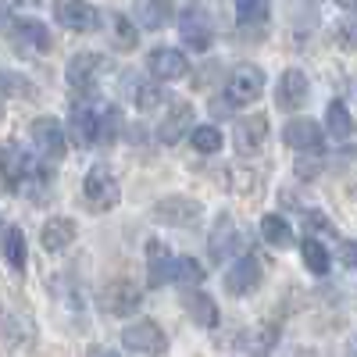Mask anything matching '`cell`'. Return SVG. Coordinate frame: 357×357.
<instances>
[{"label": "cell", "mask_w": 357, "mask_h": 357, "mask_svg": "<svg viewBox=\"0 0 357 357\" xmlns=\"http://www.w3.org/2000/svg\"><path fill=\"white\" fill-rule=\"evenodd\" d=\"M82 204L89 207V211H97V215L111 211V207L118 204V183H114V175H111L107 165H93L86 172V178H82Z\"/></svg>", "instance_id": "6da1fadb"}, {"label": "cell", "mask_w": 357, "mask_h": 357, "mask_svg": "<svg viewBox=\"0 0 357 357\" xmlns=\"http://www.w3.org/2000/svg\"><path fill=\"white\" fill-rule=\"evenodd\" d=\"M122 347L132 350V354H139V357H158V354H165L168 340H165V333H161L158 321L143 318V321H132L129 329L122 333Z\"/></svg>", "instance_id": "7a4b0ae2"}, {"label": "cell", "mask_w": 357, "mask_h": 357, "mask_svg": "<svg viewBox=\"0 0 357 357\" xmlns=\"http://www.w3.org/2000/svg\"><path fill=\"white\" fill-rule=\"evenodd\" d=\"M33 175H36V165L22 146L8 143L4 151H0V183H4L11 193H18L25 183H33Z\"/></svg>", "instance_id": "3957f363"}, {"label": "cell", "mask_w": 357, "mask_h": 357, "mask_svg": "<svg viewBox=\"0 0 357 357\" xmlns=\"http://www.w3.org/2000/svg\"><path fill=\"white\" fill-rule=\"evenodd\" d=\"M143 301V289L132 282V279H111L104 289H100V307L114 318H126L139 307Z\"/></svg>", "instance_id": "277c9868"}, {"label": "cell", "mask_w": 357, "mask_h": 357, "mask_svg": "<svg viewBox=\"0 0 357 357\" xmlns=\"http://www.w3.org/2000/svg\"><path fill=\"white\" fill-rule=\"evenodd\" d=\"M54 18L72 33H97L100 29V11L86 0H54Z\"/></svg>", "instance_id": "5b68a950"}, {"label": "cell", "mask_w": 357, "mask_h": 357, "mask_svg": "<svg viewBox=\"0 0 357 357\" xmlns=\"http://www.w3.org/2000/svg\"><path fill=\"white\" fill-rule=\"evenodd\" d=\"M29 132H33V143H36V151L47 158V161H61L65 158V146H68V139H65V129H61V122L57 118H36L33 126H29Z\"/></svg>", "instance_id": "8992f818"}, {"label": "cell", "mask_w": 357, "mask_h": 357, "mask_svg": "<svg viewBox=\"0 0 357 357\" xmlns=\"http://www.w3.org/2000/svg\"><path fill=\"white\" fill-rule=\"evenodd\" d=\"M261 89H264V72L257 65H236L232 75H229V86H225V93L236 104H250L261 97Z\"/></svg>", "instance_id": "52a82bcc"}, {"label": "cell", "mask_w": 357, "mask_h": 357, "mask_svg": "<svg viewBox=\"0 0 357 357\" xmlns=\"http://www.w3.org/2000/svg\"><path fill=\"white\" fill-rule=\"evenodd\" d=\"M154 222L161 225H178V229H190L197 218H200V204L190 200V197H165L154 204V211H151Z\"/></svg>", "instance_id": "ba28073f"}, {"label": "cell", "mask_w": 357, "mask_h": 357, "mask_svg": "<svg viewBox=\"0 0 357 357\" xmlns=\"http://www.w3.org/2000/svg\"><path fill=\"white\" fill-rule=\"evenodd\" d=\"M146 72H151L158 82H175V79H183L190 72V61H186L183 50L158 47V50H151V57H146Z\"/></svg>", "instance_id": "9c48e42d"}, {"label": "cell", "mask_w": 357, "mask_h": 357, "mask_svg": "<svg viewBox=\"0 0 357 357\" xmlns=\"http://www.w3.org/2000/svg\"><path fill=\"white\" fill-rule=\"evenodd\" d=\"M104 68H107V61H104L100 54H93V50L75 54L72 61H68V86L79 89V93H89V89L97 86V79L104 75Z\"/></svg>", "instance_id": "30bf717a"}, {"label": "cell", "mask_w": 357, "mask_h": 357, "mask_svg": "<svg viewBox=\"0 0 357 357\" xmlns=\"http://www.w3.org/2000/svg\"><path fill=\"white\" fill-rule=\"evenodd\" d=\"M68 132L79 146H93L100 143V111L93 104H72V114H68Z\"/></svg>", "instance_id": "8fae6325"}, {"label": "cell", "mask_w": 357, "mask_h": 357, "mask_svg": "<svg viewBox=\"0 0 357 357\" xmlns=\"http://www.w3.org/2000/svg\"><path fill=\"white\" fill-rule=\"evenodd\" d=\"M264 136H268V118L264 114H247L236 122V132H232V143H236V151L240 154H257L261 146H264Z\"/></svg>", "instance_id": "7c38bea8"}, {"label": "cell", "mask_w": 357, "mask_h": 357, "mask_svg": "<svg viewBox=\"0 0 357 357\" xmlns=\"http://www.w3.org/2000/svg\"><path fill=\"white\" fill-rule=\"evenodd\" d=\"M190 129H193V107H190L186 100H172L165 122H161V129H158V139L168 143V146H175L183 136H190Z\"/></svg>", "instance_id": "4fadbf2b"}, {"label": "cell", "mask_w": 357, "mask_h": 357, "mask_svg": "<svg viewBox=\"0 0 357 357\" xmlns=\"http://www.w3.org/2000/svg\"><path fill=\"white\" fill-rule=\"evenodd\" d=\"M282 143L293 146V151H321L325 136H321L314 118H293V122H286V129H282Z\"/></svg>", "instance_id": "5bb4252c"}, {"label": "cell", "mask_w": 357, "mask_h": 357, "mask_svg": "<svg viewBox=\"0 0 357 357\" xmlns=\"http://www.w3.org/2000/svg\"><path fill=\"white\" fill-rule=\"evenodd\" d=\"M261 286V261L257 257H240L232 268H229V275H225V289L232 293V296H247L250 289H257Z\"/></svg>", "instance_id": "9a60e30c"}, {"label": "cell", "mask_w": 357, "mask_h": 357, "mask_svg": "<svg viewBox=\"0 0 357 357\" xmlns=\"http://www.w3.org/2000/svg\"><path fill=\"white\" fill-rule=\"evenodd\" d=\"M11 40H15L18 47L40 50V54H47V50L54 47L50 29H47L43 22H36V18H15V22H11Z\"/></svg>", "instance_id": "2e32d148"}, {"label": "cell", "mask_w": 357, "mask_h": 357, "mask_svg": "<svg viewBox=\"0 0 357 357\" xmlns=\"http://www.w3.org/2000/svg\"><path fill=\"white\" fill-rule=\"evenodd\" d=\"M307 89L311 86H307V75L301 68H286L282 79H279V89H275V100H279L282 111H296V107H304Z\"/></svg>", "instance_id": "e0dca14e"}, {"label": "cell", "mask_w": 357, "mask_h": 357, "mask_svg": "<svg viewBox=\"0 0 357 357\" xmlns=\"http://www.w3.org/2000/svg\"><path fill=\"white\" fill-rule=\"evenodd\" d=\"M178 33H183L186 47H193V50L211 47V22H207V15L200 8H186L183 11V18H178Z\"/></svg>", "instance_id": "ac0fdd59"}, {"label": "cell", "mask_w": 357, "mask_h": 357, "mask_svg": "<svg viewBox=\"0 0 357 357\" xmlns=\"http://www.w3.org/2000/svg\"><path fill=\"white\" fill-rule=\"evenodd\" d=\"M172 272H175L172 250H168L161 240H151V243H146V275H151V286L172 282Z\"/></svg>", "instance_id": "d6986e66"}, {"label": "cell", "mask_w": 357, "mask_h": 357, "mask_svg": "<svg viewBox=\"0 0 357 357\" xmlns=\"http://www.w3.org/2000/svg\"><path fill=\"white\" fill-rule=\"evenodd\" d=\"M75 236H79V229L72 218H50L40 232V243H43V250L57 254V250H68L75 243Z\"/></svg>", "instance_id": "ffe728a7"}, {"label": "cell", "mask_w": 357, "mask_h": 357, "mask_svg": "<svg viewBox=\"0 0 357 357\" xmlns=\"http://www.w3.org/2000/svg\"><path fill=\"white\" fill-rule=\"evenodd\" d=\"M132 15H136V25H143V29H165L172 22L175 8H172V0H136Z\"/></svg>", "instance_id": "44dd1931"}, {"label": "cell", "mask_w": 357, "mask_h": 357, "mask_svg": "<svg viewBox=\"0 0 357 357\" xmlns=\"http://www.w3.org/2000/svg\"><path fill=\"white\" fill-rule=\"evenodd\" d=\"M275 329H247V333H240V340L232 343V350H236V357H264L268 350L275 347Z\"/></svg>", "instance_id": "7402d4cb"}, {"label": "cell", "mask_w": 357, "mask_h": 357, "mask_svg": "<svg viewBox=\"0 0 357 357\" xmlns=\"http://www.w3.org/2000/svg\"><path fill=\"white\" fill-rule=\"evenodd\" d=\"M207 247H211V257L215 261H225L232 250H236V222L229 215H218L211 236H207Z\"/></svg>", "instance_id": "603a6c76"}, {"label": "cell", "mask_w": 357, "mask_h": 357, "mask_svg": "<svg viewBox=\"0 0 357 357\" xmlns=\"http://www.w3.org/2000/svg\"><path fill=\"white\" fill-rule=\"evenodd\" d=\"M183 304H186V314H190L197 325H204V329H215V325H218V307H215V301H211L207 293L193 289V293L183 296Z\"/></svg>", "instance_id": "cb8c5ba5"}, {"label": "cell", "mask_w": 357, "mask_h": 357, "mask_svg": "<svg viewBox=\"0 0 357 357\" xmlns=\"http://www.w3.org/2000/svg\"><path fill=\"white\" fill-rule=\"evenodd\" d=\"M111 43H114V50H122V54L136 50L139 29L132 25V18H126V15H114V18H111Z\"/></svg>", "instance_id": "d4e9b609"}, {"label": "cell", "mask_w": 357, "mask_h": 357, "mask_svg": "<svg viewBox=\"0 0 357 357\" xmlns=\"http://www.w3.org/2000/svg\"><path fill=\"white\" fill-rule=\"evenodd\" d=\"M325 126H329V132L336 139H350L354 136V114L347 111L343 100H333L329 104V111H325Z\"/></svg>", "instance_id": "484cf974"}, {"label": "cell", "mask_w": 357, "mask_h": 357, "mask_svg": "<svg viewBox=\"0 0 357 357\" xmlns=\"http://www.w3.org/2000/svg\"><path fill=\"white\" fill-rule=\"evenodd\" d=\"M261 236H264V243H272V247H293V229L279 215H264L261 218Z\"/></svg>", "instance_id": "4316f807"}, {"label": "cell", "mask_w": 357, "mask_h": 357, "mask_svg": "<svg viewBox=\"0 0 357 357\" xmlns=\"http://www.w3.org/2000/svg\"><path fill=\"white\" fill-rule=\"evenodd\" d=\"M0 250H4L8 264L15 268V272H25V236L22 229H4V240H0Z\"/></svg>", "instance_id": "83f0119b"}, {"label": "cell", "mask_w": 357, "mask_h": 357, "mask_svg": "<svg viewBox=\"0 0 357 357\" xmlns=\"http://www.w3.org/2000/svg\"><path fill=\"white\" fill-rule=\"evenodd\" d=\"M190 143H193L197 154H218L225 139H222V132L215 126H193L190 129Z\"/></svg>", "instance_id": "f1b7e54d"}, {"label": "cell", "mask_w": 357, "mask_h": 357, "mask_svg": "<svg viewBox=\"0 0 357 357\" xmlns=\"http://www.w3.org/2000/svg\"><path fill=\"white\" fill-rule=\"evenodd\" d=\"M301 254H304V264L311 268L314 275H325V272H329V250L321 247V240L307 236V240L301 243Z\"/></svg>", "instance_id": "f546056e"}, {"label": "cell", "mask_w": 357, "mask_h": 357, "mask_svg": "<svg viewBox=\"0 0 357 357\" xmlns=\"http://www.w3.org/2000/svg\"><path fill=\"white\" fill-rule=\"evenodd\" d=\"M232 4H236V18L243 25H264L268 15H272L268 0H232Z\"/></svg>", "instance_id": "4dcf8cb0"}, {"label": "cell", "mask_w": 357, "mask_h": 357, "mask_svg": "<svg viewBox=\"0 0 357 357\" xmlns=\"http://www.w3.org/2000/svg\"><path fill=\"white\" fill-rule=\"evenodd\" d=\"M0 93H8V97H36V86L29 82L25 75H15V72H0Z\"/></svg>", "instance_id": "1f68e13d"}, {"label": "cell", "mask_w": 357, "mask_h": 357, "mask_svg": "<svg viewBox=\"0 0 357 357\" xmlns=\"http://www.w3.org/2000/svg\"><path fill=\"white\" fill-rule=\"evenodd\" d=\"M132 104H136L139 111H154L158 104H165V93H161L154 82H136V86H132Z\"/></svg>", "instance_id": "d6a6232c"}, {"label": "cell", "mask_w": 357, "mask_h": 357, "mask_svg": "<svg viewBox=\"0 0 357 357\" xmlns=\"http://www.w3.org/2000/svg\"><path fill=\"white\" fill-rule=\"evenodd\" d=\"M172 279H175V282H204V268H200L193 257H178Z\"/></svg>", "instance_id": "836d02e7"}, {"label": "cell", "mask_w": 357, "mask_h": 357, "mask_svg": "<svg viewBox=\"0 0 357 357\" xmlns=\"http://www.w3.org/2000/svg\"><path fill=\"white\" fill-rule=\"evenodd\" d=\"M340 43L343 47H357V4L350 8V18H343V25H340Z\"/></svg>", "instance_id": "e575fe53"}, {"label": "cell", "mask_w": 357, "mask_h": 357, "mask_svg": "<svg viewBox=\"0 0 357 357\" xmlns=\"http://www.w3.org/2000/svg\"><path fill=\"white\" fill-rule=\"evenodd\" d=\"M340 261H343L347 268H357V243H354V240H343V243H340Z\"/></svg>", "instance_id": "d590c367"}, {"label": "cell", "mask_w": 357, "mask_h": 357, "mask_svg": "<svg viewBox=\"0 0 357 357\" xmlns=\"http://www.w3.org/2000/svg\"><path fill=\"white\" fill-rule=\"evenodd\" d=\"M318 172H321L318 161H314V165H311L307 158H304V161H296V175H301V178H311V175H318Z\"/></svg>", "instance_id": "8d00e7d4"}, {"label": "cell", "mask_w": 357, "mask_h": 357, "mask_svg": "<svg viewBox=\"0 0 357 357\" xmlns=\"http://www.w3.org/2000/svg\"><path fill=\"white\" fill-rule=\"evenodd\" d=\"M93 357H118L114 350H93Z\"/></svg>", "instance_id": "74e56055"}, {"label": "cell", "mask_w": 357, "mask_h": 357, "mask_svg": "<svg viewBox=\"0 0 357 357\" xmlns=\"http://www.w3.org/2000/svg\"><path fill=\"white\" fill-rule=\"evenodd\" d=\"M336 4H343V8H347V11H350V8H354V4H357V0H336Z\"/></svg>", "instance_id": "f35d334b"}, {"label": "cell", "mask_w": 357, "mask_h": 357, "mask_svg": "<svg viewBox=\"0 0 357 357\" xmlns=\"http://www.w3.org/2000/svg\"><path fill=\"white\" fill-rule=\"evenodd\" d=\"M18 4H29V8H36V4H40V0H18Z\"/></svg>", "instance_id": "ab89813d"}, {"label": "cell", "mask_w": 357, "mask_h": 357, "mask_svg": "<svg viewBox=\"0 0 357 357\" xmlns=\"http://www.w3.org/2000/svg\"><path fill=\"white\" fill-rule=\"evenodd\" d=\"M350 357H357V340H354V347H350Z\"/></svg>", "instance_id": "60d3db41"}, {"label": "cell", "mask_w": 357, "mask_h": 357, "mask_svg": "<svg viewBox=\"0 0 357 357\" xmlns=\"http://www.w3.org/2000/svg\"><path fill=\"white\" fill-rule=\"evenodd\" d=\"M4 18H8V15H4V8H0V22H4Z\"/></svg>", "instance_id": "b9f144b4"}]
</instances>
